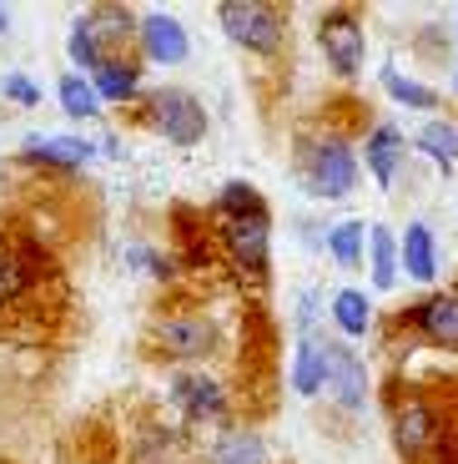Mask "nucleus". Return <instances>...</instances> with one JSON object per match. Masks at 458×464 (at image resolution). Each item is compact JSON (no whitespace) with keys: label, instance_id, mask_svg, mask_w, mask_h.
Returning a JSON list of instances; mask_svg holds the SVG:
<instances>
[{"label":"nucleus","instance_id":"nucleus-1","mask_svg":"<svg viewBox=\"0 0 458 464\" xmlns=\"http://www.w3.org/2000/svg\"><path fill=\"white\" fill-rule=\"evenodd\" d=\"M292 172H298V187L308 198L343 202L358 192L363 157H358L353 141L338 137V131H302L298 147H292Z\"/></svg>","mask_w":458,"mask_h":464},{"label":"nucleus","instance_id":"nucleus-2","mask_svg":"<svg viewBox=\"0 0 458 464\" xmlns=\"http://www.w3.org/2000/svg\"><path fill=\"white\" fill-rule=\"evenodd\" d=\"M448 409L434 389L424 383H398L388 389V434H393V450H398L403 464H424L428 454L444 444L448 434Z\"/></svg>","mask_w":458,"mask_h":464},{"label":"nucleus","instance_id":"nucleus-3","mask_svg":"<svg viewBox=\"0 0 458 464\" xmlns=\"http://www.w3.org/2000/svg\"><path fill=\"white\" fill-rule=\"evenodd\" d=\"M217 253L242 288L262 293L267 283H272V212L217 218Z\"/></svg>","mask_w":458,"mask_h":464},{"label":"nucleus","instance_id":"nucleus-4","mask_svg":"<svg viewBox=\"0 0 458 464\" xmlns=\"http://www.w3.org/2000/svg\"><path fill=\"white\" fill-rule=\"evenodd\" d=\"M137 106H141V121H147L161 141H172V147H196V141L212 131L206 106L196 102V92H186V86H151V92H141Z\"/></svg>","mask_w":458,"mask_h":464},{"label":"nucleus","instance_id":"nucleus-5","mask_svg":"<svg viewBox=\"0 0 458 464\" xmlns=\"http://www.w3.org/2000/svg\"><path fill=\"white\" fill-rule=\"evenodd\" d=\"M217 21H222L232 46H242L257 61L282 56V46H287V11L282 5H267V0H222Z\"/></svg>","mask_w":458,"mask_h":464},{"label":"nucleus","instance_id":"nucleus-6","mask_svg":"<svg viewBox=\"0 0 458 464\" xmlns=\"http://www.w3.org/2000/svg\"><path fill=\"white\" fill-rule=\"evenodd\" d=\"M151 348H157L161 359L182 363V369H196V363H206L212 353L222 348V334L217 324L206 314H196V308H172V314H157L147 328Z\"/></svg>","mask_w":458,"mask_h":464},{"label":"nucleus","instance_id":"nucleus-7","mask_svg":"<svg viewBox=\"0 0 458 464\" xmlns=\"http://www.w3.org/2000/svg\"><path fill=\"white\" fill-rule=\"evenodd\" d=\"M318 51L328 61V71L338 82H358V71L367 61V35H363V15L348 5H332L318 21Z\"/></svg>","mask_w":458,"mask_h":464},{"label":"nucleus","instance_id":"nucleus-8","mask_svg":"<svg viewBox=\"0 0 458 464\" xmlns=\"http://www.w3.org/2000/svg\"><path fill=\"white\" fill-rule=\"evenodd\" d=\"M51 273L46 253L15 232H0V314H11L15 303H25L35 293V283Z\"/></svg>","mask_w":458,"mask_h":464},{"label":"nucleus","instance_id":"nucleus-9","mask_svg":"<svg viewBox=\"0 0 458 464\" xmlns=\"http://www.w3.org/2000/svg\"><path fill=\"white\" fill-rule=\"evenodd\" d=\"M388 328L418 338V343H434V348H458V288L418 298L413 308H403Z\"/></svg>","mask_w":458,"mask_h":464},{"label":"nucleus","instance_id":"nucleus-10","mask_svg":"<svg viewBox=\"0 0 458 464\" xmlns=\"http://www.w3.org/2000/svg\"><path fill=\"white\" fill-rule=\"evenodd\" d=\"M172 404H177V414H182L186 424H222L227 409H232V399L212 373L182 369V373H172Z\"/></svg>","mask_w":458,"mask_h":464},{"label":"nucleus","instance_id":"nucleus-11","mask_svg":"<svg viewBox=\"0 0 458 464\" xmlns=\"http://www.w3.org/2000/svg\"><path fill=\"white\" fill-rule=\"evenodd\" d=\"M367 363L353 353V343H328V394L322 399H332L338 404V414H358V409L367 404Z\"/></svg>","mask_w":458,"mask_h":464},{"label":"nucleus","instance_id":"nucleus-12","mask_svg":"<svg viewBox=\"0 0 458 464\" xmlns=\"http://www.w3.org/2000/svg\"><path fill=\"white\" fill-rule=\"evenodd\" d=\"M21 162L41 167V172H86L96 162V147L76 131H61V137H25L21 141Z\"/></svg>","mask_w":458,"mask_h":464},{"label":"nucleus","instance_id":"nucleus-13","mask_svg":"<svg viewBox=\"0 0 458 464\" xmlns=\"http://www.w3.org/2000/svg\"><path fill=\"white\" fill-rule=\"evenodd\" d=\"M137 41H141V61H151V66H182L186 51H192V35H186V25L177 21V15H167V11L141 15Z\"/></svg>","mask_w":458,"mask_h":464},{"label":"nucleus","instance_id":"nucleus-14","mask_svg":"<svg viewBox=\"0 0 458 464\" xmlns=\"http://www.w3.org/2000/svg\"><path fill=\"white\" fill-rule=\"evenodd\" d=\"M403 151H408V137H403L398 127H388V121L367 127V141H363V167L373 172V182H378L383 192H393V182H398V172H403Z\"/></svg>","mask_w":458,"mask_h":464},{"label":"nucleus","instance_id":"nucleus-15","mask_svg":"<svg viewBox=\"0 0 458 464\" xmlns=\"http://www.w3.org/2000/svg\"><path fill=\"white\" fill-rule=\"evenodd\" d=\"M212 464H277L272 444L262 430H247V424H227V430L212 440Z\"/></svg>","mask_w":458,"mask_h":464},{"label":"nucleus","instance_id":"nucleus-16","mask_svg":"<svg viewBox=\"0 0 458 464\" xmlns=\"http://www.w3.org/2000/svg\"><path fill=\"white\" fill-rule=\"evenodd\" d=\"M398 263H403V273H408L413 283H424V288L438 278V237H434L428 222H408V227H403Z\"/></svg>","mask_w":458,"mask_h":464},{"label":"nucleus","instance_id":"nucleus-17","mask_svg":"<svg viewBox=\"0 0 458 464\" xmlns=\"http://www.w3.org/2000/svg\"><path fill=\"white\" fill-rule=\"evenodd\" d=\"M91 86H96V96H101V106L106 102H111V106L141 102V61H131V56L101 61V66L91 71Z\"/></svg>","mask_w":458,"mask_h":464},{"label":"nucleus","instance_id":"nucleus-18","mask_svg":"<svg viewBox=\"0 0 458 464\" xmlns=\"http://www.w3.org/2000/svg\"><path fill=\"white\" fill-rule=\"evenodd\" d=\"M292 389L302 399H322L328 394V343L312 334L298 338V353H292Z\"/></svg>","mask_w":458,"mask_h":464},{"label":"nucleus","instance_id":"nucleus-19","mask_svg":"<svg viewBox=\"0 0 458 464\" xmlns=\"http://www.w3.org/2000/svg\"><path fill=\"white\" fill-rule=\"evenodd\" d=\"M367 273H373V293H393V283H398L403 263H398V237H393V227H367Z\"/></svg>","mask_w":458,"mask_h":464},{"label":"nucleus","instance_id":"nucleus-20","mask_svg":"<svg viewBox=\"0 0 458 464\" xmlns=\"http://www.w3.org/2000/svg\"><path fill=\"white\" fill-rule=\"evenodd\" d=\"M328 314H332V324H338V334H343L348 343L373 334V298H367L363 288H338L328 303Z\"/></svg>","mask_w":458,"mask_h":464},{"label":"nucleus","instance_id":"nucleus-21","mask_svg":"<svg viewBox=\"0 0 458 464\" xmlns=\"http://www.w3.org/2000/svg\"><path fill=\"white\" fill-rule=\"evenodd\" d=\"M413 147L424 151V157H434V167L444 177H453V167H458V121H444V116L424 121V127L413 131Z\"/></svg>","mask_w":458,"mask_h":464},{"label":"nucleus","instance_id":"nucleus-22","mask_svg":"<svg viewBox=\"0 0 458 464\" xmlns=\"http://www.w3.org/2000/svg\"><path fill=\"white\" fill-rule=\"evenodd\" d=\"M56 102L71 121H96V116H101V96H96L91 76H81V71H66L56 82Z\"/></svg>","mask_w":458,"mask_h":464},{"label":"nucleus","instance_id":"nucleus-23","mask_svg":"<svg viewBox=\"0 0 458 464\" xmlns=\"http://www.w3.org/2000/svg\"><path fill=\"white\" fill-rule=\"evenodd\" d=\"M127 464H186V444L177 440L172 430L151 424V430H141V440H137V450L127 454Z\"/></svg>","mask_w":458,"mask_h":464},{"label":"nucleus","instance_id":"nucleus-24","mask_svg":"<svg viewBox=\"0 0 458 464\" xmlns=\"http://www.w3.org/2000/svg\"><path fill=\"white\" fill-rule=\"evenodd\" d=\"M328 257L338 267H358L367 257V222L348 218L338 222V227H328Z\"/></svg>","mask_w":458,"mask_h":464},{"label":"nucleus","instance_id":"nucleus-25","mask_svg":"<svg viewBox=\"0 0 458 464\" xmlns=\"http://www.w3.org/2000/svg\"><path fill=\"white\" fill-rule=\"evenodd\" d=\"M383 92H388L398 106H408V111H438V92H434V86H424V82H413V76H403L393 61L383 66Z\"/></svg>","mask_w":458,"mask_h":464},{"label":"nucleus","instance_id":"nucleus-26","mask_svg":"<svg viewBox=\"0 0 458 464\" xmlns=\"http://www.w3.org/2000/svg\"><path fill=\"white\" fill-rule=\"evenodd\" d=\"M247 212H267V198L257 192L253 182H227L217 192V202L206 208V218L217 222V218H247Z\"/></svg>","mask_w":458,"mask_h":464},{"label":"nucleus","instance_id":"nucleus-27","mask_svg":"<svg viewBox=\"0 0 458 464\" xmlns=\"http://www.w3.org/2000/svg\"><path fill=\"white\" fill-rule=\"evenodd\" d=\"M0 92H5L11 106H41V86H35V76H25V71H11V76L0 82Z\"/></svg>","mask_w":458,"mask_h":464},{"label":"nucleus","instance_id":"nucleus-28","mask_svg":"<svg viewBox=\"0 0 458 464\" xmlns=\"http://www.w3.org/2000/svg\"><path fill=\"white\" fill-rule=\"evenodd\" d=\"M131 263H137L141 267V273H151V278H157V283H172L177 278V263H172V257H161L157 253V247H131Z\"/></svg>","mask_w":458,"mask_h":464},{"label":"nucleus","instance_id":"nucleus-29","mask_svg":"<svg viewBox=\"0 0 458 464\" xmlns=\"http://www.w3.org/2000/svg\"><path fill=\"white\" fill-rule=\"evenodd\" d=\"M424 464H458V419L448 424V434H444V444H438L434 454H428Z\"/></svg>","mask_w":458,"mask_h":464},{"label":"nucleus","instance_id":"nucleus-30","mask_svg":"<svg viewBox=\"0 0 458 464\" xmlns=\"http://www.w3.org/2000/svg\"><path fill=\"white\" fill-rule=\"evenodd\" d=\"M11 31V15H5V5H0V35Z\"/></svg>","mask_w":458,"mask_h":464},{"label":"nucleus","instance_id":"nucleus-31","mask_svg":"<svg viewBox=\"0 0 458 464\" xmlns=\"http://www.w3.org/2000/svg\"><path fill=\"white\" fill-rule=\"evenodd\" d=\"M453 96H458V66H453Z\"/></svg>","mask_w":458,"mask_h":464}]
</instances>
